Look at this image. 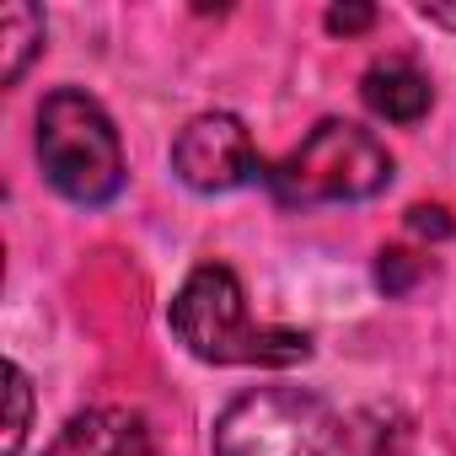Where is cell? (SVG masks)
<instances>
[{"instance_id":"1","label":"cell","mask_w":456,"mask_h":456,"mask_svg":"<svg viewBox=\"0 0 456 456\" xmlns=\"http://www.w3.org/2000/svg\"><path fill=\"white\" fill-rule=\"evenodd\" d=\"M167 322H172V338L204 360V365H264V370H285V365H301L312 354V338L296 333V328H274V322H253L248 312V290L242 280L225 269V264H199L172 306H167Z\"/></svg>"},{"instance_id":"2","label":"cell","mask_w":456,"mask_h":456,"mask_svg":"<svg viewBox=\"0 0 456 456\" xmlns=\"http://www.w3.org/2000/svg\"><path fill=\"white\" fill-rule=\"evenodd\" d=\"M33 151H38L44 183L81 209H102L124 188V140L108 108L81 86H60L38 102Z\"/></svg>"},{"instance_id":"3","label":"cell","mask_w":456,"mask_h":456,"mask_svg":"<svg viewBox=\"0 0 456 456\" xmlns=\"http://www.w3.org/2000/svg\"><path fill=\"white\" fill-rule=\"evenodd\" d=\"M392 151L370 129L349 118H322L285 161L264 167V177L285 204H360L392 183Z\"/></svg>"},{"instance_id":"4","label":"cell","mask_w":456,"mask_h":456,"mask_svg":"<svg viewBox=\"0 0 456 456\" xmlns=\"http://www.w3.org/2000/svg\"><path fill=\"white\" fill-rule=\"evenodd\" d=\"M333 413L301 387H253L215 419V456H328Z\"/></svg>"},{"instance_id":"5","label":"cell","mask_w":456,"mask_h":456,"mask_svg":"<svg viewBox=\"0 0 456 456\" xmlns=\"http://www.w3.org/2000/svg\"><path fill=\"white\" fill-rule=\"evenodd\" d=\"M172 172L193 193H232L264 177V161L237 113H199L172 140Z\"/></svg>"},{"instance_id":"6","label":"cell","mask_w":456,"mask_h":456,"mask_svg":"<svg viewBox=\"0 0 456 456\" xmlns=\"http://www.w3.org/2000/svg\"><path fill=\"white\" fill-rule=\"evenodd\" d=\"M156 440H151V424L134 413V408H86V413H70L65 429L44 445V456H151Z\"/></svg>"},{"instance_id":"7","label":"cell","mask_w":456,"mask_h":456,"mask_svg":"<svg viewBox=\"0 0 456 456\" xmlns=\"http://www.w3.org/2000/svg\"><path fill=\"white\" fill-rule=\"evenodd\" d=\"M360 102L387 124H419L435 102V86L413 60H376L360 76Z\"/></svg>"},{"instance_id":"8","label":"cell","mask_w":456,"mask_h":456,"mask_svg":"<svg viewBox=\"0 0 456 456\" xmlns=\"http://www.w3.org/2000/svg\"><path fill=\"white\" fill-rule=\"evenodd\" d=\"M44 38H49V22L38 6H6V17H0V81L17 86L33 54H44Z\"/></svg>"},{"instance_id":"9","label":"cell","mask_w":456,"mask_h":456,"mask_svg":"<svg viewBox=\"0 0 456 456\" xmlns=\"http://www.w3.org/2000/svg\"><path fill=\"white\" fill-rule=\"evenodd\" d=\"M33 429V381L12 360L6 365V456H22V440Z\"/></svg>"},{"instance_id":"10","label":"cell","mask_w":456,"mask_h":456,"mask_svg":"<svg viewBox=\"0 0 456 456\" xmlns=\"http://www.w3.org/2000/svg\"><path fill=\"white\" fill-rule=\"evenodd\" d=\"M413 280H424V258H413V253H403V248H387V253L376 258V285H381L387 296H408Z\"/></svg>"},{"instance_id":"11","label":"cell","mask_w":456,"mask_h":456,"mask_svg":"<svg viewBox=\"0 0 456 456\" xmlns=\"http://www.w3.org/2000/svg\"><path fill=\"white\" fill-rule=\"evenodd\" d=\"M370 22H376V6H333V12L322 17V28H328V33H344V38H349V33H365Z\"/></svg>"},{"instance_id":"12","label":"cell","mask_w":456,"mask_h":456,"mask_svg":"<svg viewBox=\"0 0 456 456\" xmlns=\"http://www.w3.org/2000/svg\"><path fill=\"white\" fill-rule=\"evenodd\" d=\"M408 232L413 237H451V220H445L440 204H413L408 209Z\"/></svg>"},{"instance_id":"13","label":"cell","mask_w":456,"mask_h":456,"mask_svg":"<svg viewBox=\"0 0 456 456\" xmlns=\"http://www.w3.org/2000/svg\"><path fill=\"white\" fill-rule=\"evenodd\" d=\"M419 17L424 22H440V28H456V12H445V6H419Z\"/></svg>"}]
</instances>
